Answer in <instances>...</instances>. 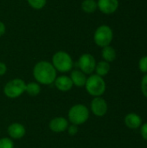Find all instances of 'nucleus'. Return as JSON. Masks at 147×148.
<instances>
[{"instance_id":"1","label":"nucleus","mask_w":147,"mask_h":148,"mask_svg":"<svg viewBox=\"0 0 147 148\" xmlns=\"http://www.w3.org/2000/svg\"><path fill=\"white\" fill-rule=\"evenodd\" d=\"M33 76L36 82L42 85H50L56 79V70L51 62L40 61L33 68Z\"/></svg>"},{"instance_id":"2","label":"nucleus","mask_w":147,"mask_h":148,"mask_svg":"<svg viewBox=\"0 0 147 148\" xmlns=\"http://www.w3.org/2000/svg\"><path fill=\"white\" fill-rule=\"evenodd\" d=\"M90 112L84 104H75L70 108L68 113V121L74 125L80 126L88 121Z\"/></svg>"},{"instance_id":"3","label":"nucleus","mask_w":147,"mask_h":148,"mask_svg":"<svg viewBox=\"0 0 147 148\" xmlns=\"http://www.w3.org/2000/svg\"><path fill=\"white\" fill-rule=\"evenodd\" d=\"M52 65L56 71L60 73L69 72L74 66V62L71 56L63 50L55 52L52 56Z\"/></svg>"},{"instance_id":"4","label":"nucleus","mask_w":147,"mask_h":148,"mask_svg":"<svg viewBox=\"0 0 147 148\" xmlns=\"http://www.w3.org/2000/svg\"><path fill=\"white\" fill-rule=\"evenodd\" d=\"M85 88L88 95L93 97H100L105 93L107 86L103 77L96 74H92L87 78Z\"/></svg>"},{"instance_id":"5","label":"nucleus","mask_w":147,"mask_h":148,"mask_svg":"<svg viewBox=\"0 0 147 148\" xmlns=\"http://www.w3.org/2000/svg\"><path fill=\"white\" fill-rule=\"evenodd\" d=\"M113 39V31L112 28L107 24H102L99 26L94 34V43L101 47L104 48L111 44Z\"/></svg>"},{"instance_id":"6","label":"nucleus","mask_w":147,"mask_h":148,"mask_svg":"<svg viewBox=\"0 0 147 148\" xmlns=\"http://www.w3.org/2000/svg\"><path fill=\"white\" fill-rule=\"evenodd\" d=\"M26 89V83L20 78L9 81L3 87V94L6 97L15 99L21 96Z\"/></svg>"},{"instance_id":"7","label":"nucleus","mask_w":147,"mask_h":148,"mask_svg":"<svg viewBox=\"0 0 147 148\" xmlns=\"http://www.w3.org/2000/svg\"><path fill=\"white\" fill-rule=\"evenodd\" d=\"M96 63V60L93 55L85 53L80 56L77 65L80 70L82 71L85 75H92L94 72Z\"/></svg>"},{"instance_id":"8","label":"nucleus","mask_w":147,"mask_h":148,"mask_svg":"<svg viewBox=\"0 0 147 148\" xmlns=\"http://www.w3.org/2000/svg\"><path fill=\"white\" fill-rule=\"evenodd\" d=\"M91 111L92 113L97 116V117H102L104 116L108 110V106L105 99H103L101 96L100 97H94L90 103Z\"/></svg>"},{"instance_id":"9","label":"nucleus","mask_w":147,"mask_h":148,"mask_svg":"<svg viewBox=\"0 0 147 148\" xmlns=\"http://www.w3.org/2000/svg\"><path fill=\"white\" fill-rule=\"evenodd\" d=\"M119 0H98L97 7L101 12L105 15L115 13L119 8Z\"/></svg>"},{"instance_id":"10","label":"nucleus","mask_w":147,"mask_h":148,"mask_svg":"<svg viewBox=\"0 0 147 148\" xmlns=\"http://www.w3.org/2000/svg\"><path fill=\"white\" fill-rule=\"evenodd\" d=\"M69 126V121L64 117H55L53 118L49 124V129L54 133H62L67 131L68 127Z\"/></svg>"},{"instance_id":"11","label":"nucleus","mask_w":147,"mask_h":148,"mask_svg":"<svg viewBox=\"0 0 147 148\" xmlns=\"http://www.w3.org/2000/svg\"><path fill=\"white\" fill-rule=\"evenodd\" d=\"M7 133L11 140H20L26 134V128L23 124L14 122L8 127Z\"/></svg>"},{"instance_id":"12","label":"nucleus","mask_w":147,"mask_h":148,"mask_svg":"<svg viewBox=\"0 0 147 148\" xmlns=\"http://www.w3.org/2000/svg\"><path fill=\"white\" fill-rule=\"evenodd\" d=\"M54 83H55V88L62 92H68V91L71 90L72 88L74 87L70 77L68 75L57 76L56 79L55 80Z\"/></svg>"},{"instance_id":"13","label":"nucleus","mask_w":147,"mask_h":148,"mask_svg":"<svg viewBox=\"0 0 147 148\" xmlns=\"http://www.w3.org/2000/svg\"><path fill=\"white\" fill-rule=\"evenodd\" d=\"M125 124L130 129H137L141 127L142 119L139 114L135 113H130L125 117Z\"/></svg>"},{"instance_id":"14","label":"nucleus","mask_w":147,"mask_h":148,"mask_svg":"<svg viewBox=\"0 0 147 148\" xmlns=\"http://www.w3.org/2000/svg\"><path fill=\"white\" fill-rule=\"evenodd\" d=\"M70 79L73 82V85L78 88H82L85 87L86 82H87V76L86 75L81 71L80 69H75L73 70L70 74Z\"/></svg>"},{"instance_id":"15","label":"nucleus","mask_w":147,"mask_h":148,"mask_svg":"<svg viewBox=\"0 0 147 148\" xmlns=\"http://www.w3.org/2000/svg\"><path fill=\"white\" fill-rule=\"evenodd\" d=\"M101 56L103 58V61H106V62L110 63L116 59L117 53H116V50L113 47H112L111 45H108V46L102 48Z\"/></svg>"},{"instance_id":"16","label":"nucleus","mask_w":147,"mask_h":148,"mask_svg":"<svg viewBox=\"0 0 147 148\" xmlns=\"http://www.w3.org/2000/svg\"><path fill=\"white\" fill-rule=\"evenodd\" d=\"M110 63L106 62V61H101L99 62L96 63V66H95V74L103 77V76H106L109 71H110Z\"/></svg>"},{"instance_id":"17","label":"nucleus","mask_w":147,"mask_h":148,"mask_svg":"<svg viewBox=\"0 0 147 148\" xmlns=\"http://www.w3.org/2000/svg\"><path fill=\"white\" fill-rule=\"evenodd\" d=\"M81 10L88 14L94 13L97 9V1L95 0H83L81 3Z\"/></svg>"},{"instance_id":"18","label":"nucleus","mask_w":147,"mask_h":148,"mask_svg":"<svg viewBox=\"0 0 147 148\" xmlns=\"http://www.w3.org/2000/svg\"><path fill=\"white\" fill-rule=\"evenodd\" d=\"M41 90H42V88L38 82H32L26 83L25 92L30 96H37L41 93Z\"/></svg>"},{"instance_id":"19","label":"nucleus","mask_w":147,"mask_h":148,"mask_svg":"<svg viewBox=\"0 0 147 148\" xmlns=\"http://www.w3.org/2000/svg\"><path fill=\"white\" fill-rule=\"evenodd\" d=\"M29 6L35 10H41L42 9L47 3V0H27Z\"/></svg>"},{"instance_id":"20","label":"nucleus","mask_w":147,"mask_h":148,"mask_svg":"<svg viewBox=\"0 0 147 148\" xmlns=\"http://www.w3.org/2000/svg\"><path fill=\"white\" fill-rule=\"evenodd\" d=\"M0 148H14V142L10 138H8V137L1 138Z\"/></svg>"},{"instance_id":"21","label":"nucleus","mask_w":147,"mask_h":148,"mask_svg":"<svg viewBox=\"0 0 147 148\" xmlns=\"http://www.w3.org/2000/svg\"><path fill=\"white\" fill-rule=\"evenodd\" d=\"M139 69L142 73L147 74V56H144L139 59Z\"/></svg>"},{"instance_id":"22","label":"nucleus","mask_w":147,"mask_h":148,"mask_svg":"<svg viewBox=\"0 0 147 148\" xmlns=\"http://www.w3.org/2000/svg\"><path fill=\"white\" fill-rule=\"evenodd\" d=\"M140 87H141V92L144 95L145 97L147 98V74H146L141 80V83H140Z\"/></svg>"},{"instance_id":"23","label":"nucleus","mask_w":147,"mask_h":148,"mask_svg":"<svg viewBox=\"0 0 147 148\" xmlns=\"http://www.w3.org/2000/svg\"><path fill=\"white\" fill-rule=\"evenodd\" d=\"M68 134L70 136H75V134H77L78 131H79V128H78V126L76 125H74V124H71L68 127V129H67Z\"/></svg>"},{"instance_id":"24","label":"nucleus","mask_w":147,"mask_h":148,"mask_svg":"<svg viewBox=\"0 0 147 148\" xmlns=\"http://www.w3.org/2000/svg\"><path fill=\"white\" fill-rule=\"evenodd\" d=\"M140 134H141V136L143 137V139L147 141V122L143 124V125H141V127H140Z\"/></svg>"},{"instance_id":"25","label":"nucleus","mask_w":147,"mask_h":148,"mask_svg":"<svg viewBox=\"0 0 147 148\" xmlns=\"http://www.w3.org/2000/svg\"><path fill=\"white\" fill-rule=\"evenodd\" d=\"M7 72V66L4 62H0V76H3Z\"/></svg>"},{"instance_id":"26","label":"nucleus","mask_w":147,"mask_h":148,"mask_svg":"<svg viewBox=\"0 0 147 148\" xmlns=\"http://www.w3.org/2000/svg\"><path fill=\"white\" fill-rule=\"evenodd\" d=\"M5 31H6L5 24H4L3 22H1V21H0V36H3V35H4V33H5Z\"/></svg>"}]
</instances>
